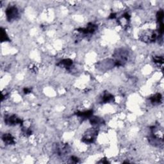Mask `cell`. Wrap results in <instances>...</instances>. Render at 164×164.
I'll list each match as a JSON object with an SVG mask.
<instances>
[{"label":"cell","instance_id":"1","mask_svg":"<svg viewBox=\"0 0 164 164\" xmlns=\"http://www.w3.org/2000/svg\"><path fill=\"white\" fill-rule=\"evenodd\" d=\"M114 56L115 58L114 62L115 66H122L128 61V52L124 49H119L115 51Z\"/></svg>","mask_w":164,"mask_h":164},{"label":"cell","instance_id":"2","mask_svg":"<svg viewBox=\"0 0 164 164\" xmlns=\"http://www.w3.org/2000/svg\"><path fill=\"white\" fill-rule=\"evenodd\" d=\"M98 134V131L96 128H90L87 130L82 137V141L87 144H93L96 139Z\"/></svg>","mask_w":164,"mask_h":164},{"label":"cell","instance_id":"3","mask_svg":"<svg viewBox=\"0 0 164 164\" xmlns=\"http://www.w3.org/2000/svg\"><path fill=\"white\" fill-rule=\"evenodd\" d=\"M6 20L8 21H13L17 19L19 16L18 9L14 5L9 6L5 10Z\"/></svg>","mask_w":164,"mask_h":164},{"label":"cell","instance_id":"4","mask_svg":"<svg viewBox=\"0 0 164 164\" xmlns=\"http://www.w3.org/2000/svg\"><path fill=\"white\" fill-rule=\"evenodd\" d=\"M4 121L5 124L10 126H14L16 125L22 126L23 123V121L21 118L18 117L16 115H6L4 118Z\"/></svg>","mask_w":164,"mask_h":164},{"label":"cell","instance_id":"5","mask_svg":"<svg viewBox=\"0 0 164 164\" xmlns=\"http://www.w3.org/2000/svg\"><path fill=\"white\" fill-rule=\"evenodd\" d=\"M160 37L158 31H149L148 32H144V34L140 35V39L144 42H155L157 38Z\"/></svg>","mask_w":164,"mask_h":164},{"label":"cell","instance_id":"6","mask_svg":"<svg viewBox=\"0 0 164 164\" xmlns=\"http://www.w3.org/2000/svg\"><path fill=\"white\" fill-rule=\"evenodd\" d=\"M55 152L58 156H64L69 152V146L67 144L57 143L55 144Z\"/></svg>","mask_w":164,"mask_h":164},{"label":"cell","instance_id":"7","mask_svg":"<svg viewBox=\"0 0 164 164\" xmlns=\"http://www.w3.org/2000/svg\"><path fill=\"white\" fill-rule=\"evenodd\" d=\"M97 29V26L94 23H89L85 28H80L78 29V31H79L83 34H93L96 32Z\"/></svg>","mask_w":164,"mask_h":164},{"label":"cell","instance_id":"8","mask_svg":"<svg viewBox=\"0 0 164 164\" xmlns=\"http://www.w3.org/2000/svg\"><path fill=\"white\" fill-rule=\"evenodd\" d=\"M73 65V61L69 58H66V59H63L61 61L59 62V63L57 64L58 66L65 68V69H70L72 66Z\"/></svg>","mask_w":164,"mask_h":164},{"label":"cell","instance_id":"9","mask_svg":"<svg viewBox=\"0 0 164 164\" xmlns=\"http://www.w3.org/2000/svg\"><path fill=\"white\" fill-rule=\"evenodd\" d=\"M2 139L6 145H12V144H14L16 142L15 138L13 137L10 133L3 134L2 135Z\"/></svg>","mask_w":164,"mask_h":164},{"label":"cell","instance_id":"10","mask_svg":"<svg viewBox=\"0 0 164 164\" xmlns=\"http://www.w3.org/2000/svg\"><path fill=\"white\" fill-rule=\"evenodd\" d=\"M149 100L154 105H157V104H159L162 103V96L160 93H156L152 96H151Z\"/></svg>","mask_w":164,"mask_h":164},{"label":"cell","instance_id":"11","mask_svg":"<svg viewBox=\"0 0 164 164\" xmlns=\"http://www.w3.org/2000/svg\"><path fill=\"white\" fill-rule=\"evenodd\" d=\"M129 19H130L129 14L128 12H125L122 16V17L119 19V23L123 27H127L129 21Z\"/></svg>","mask_w":164,"mask_h":164},{"label":"cell","instance_id":"12","mask_svg":"<svg viewBox=\"0 0 164 164\" xmlns=\"http://www.w3.org/2000/svg\"><path fill=\"white\" fill-rule=\"evenodd\" d=\"M76 115L78 117L82 118V119H89L91 116L93 115V110H89L83 111H78V112H76Z\"/></svg>","mask_w":164,"mask_h":164},{"label":"cell","instance_id":"13","mask_svg":"<svg viewBox=\"0 0 164 164\" xmlns=\"http://www.w3.org/2000/svg\"><path fill=\"white\" fill-rule=\"evenodd\" d=\"M89 121L90 124L93 126H99L104 122V121L101 118L96 116H91L89 118Z\"/></svg>","mask_w":164,"mask_h":164},{"label":"cell","instance_id":"14","mask_svg":"<svg viewBox=\"0 0 164 164\" xmlns=\"http://www.w3.org/2000/svg\"><path fill=\"white\" fill-rule=\"evenodd\" d=\"M114 99V97L112 94L108 93H104L101 97V102L103 103H107L112 101Z\"/></svg>","mask_w":164,"mask_h":164},{"label":"cell","instance_id":"15","mask_svg":"<svg viewBox=\"0 0 164 164\" xmlns=\"http://www.w3.org/2000/svg\"><path fill=\"white\" fill-rule=\"evenodd\" d=\"M1 41L2 42L10 41V39L9 37L7 34H6V30L3 28H1Z\"/></svg>","mask_w":164,"mask_h":164},{"label":"cell","instance_id":"16","mask_svg":"<svg viewBox=\"0 0 164 164\" xmlns=\"http://www.w3.org/2000/svg\"><path fill=\"white\" fill-rule=\"evenodd\" d=\"M163 17H164V13L163 10H160L158 11L156 14V19H157V21L158 23L162 22L163 20Z\"/></svg>","mask_w":164,"mask_h":164},{"label":"cell","instance_id":"17","mask_svg":"<svg viewBox=\"0 0 164 164\" xmlns=\"http://www.w3.org/2000/svg\"><path fill=\"white\" fill-rule=\"evenodd\" d=\"M153 62L157 64H163V58L162 56H154L153 57Z\"/></svg>","mask_w":164,"mask_h":164},{"label":"cell","instance_id":"18","mask_svg":"<svg viewBox=\"0 0 164 164\" xmlns=\"http://www.w3.org/2000/svg\"><path fill=\"white\" fill-rule=\"evenodd\" d=\"M21 126H22V132H23V133L25 136L28 137V136H30V135H31L32 131L31 130L30 128H27V127H25V126H23V125Z\"/></svg>","mask_w":164,"mask_h":164},{"label":"cell","instance_id":"19","mask_svg":"<svg viewBox=\"0 0 164 164\" xmlns=\"http://www.w3.org/2000/svg\"><path fill=\"white\" fill-rule=\"evenodd\" d=\"M70 162L71 163H78L80 162V160L78 158H77L76 156H71V159H70Z\"/></svg>","mask_w":164,"mask_h":164},{"label":"cell","instance_id":"20","mask_svg":"<svg viewBox=\"0 0 164 164\" xmlns=\"http://www.w3.org/2000/svg\"><path fill=\"white\" fill-rule=\"evenodd\" d=\"M23 91H24V94H29V93H31V89H30V88H27V87H26V88H24V89Z\"/></svg>","mask_w":164,"mask_h":164}]
</instances>
